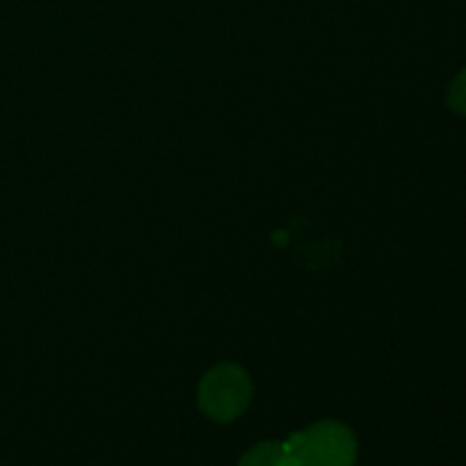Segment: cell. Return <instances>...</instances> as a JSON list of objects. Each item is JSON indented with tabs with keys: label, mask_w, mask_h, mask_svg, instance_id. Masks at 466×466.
Returning <instances> with one entry per match:
<instances>
[{
	"label": "cell",
	"mask_w": 466,
	"mask_h": 466,
	"mask_svg": "<svg viewBox=\"0 0 466 466\" xmlns=\"http://www.w3.org/2000/svg\"><path fill=\"white\" fill-rule=\"evenodd\" d=\"M285 446L300 466H355L358 460L355 435L337 421L314 423L308 431L294 432Z\"/></svg>",
	"instance_id": "cell-1"
},
{
	"label": "cell",
	"mask_w": 466,
	"mask_h": 466,
	"mask_svg": "<svg viewBox=\"0 0 466 466\" xmlns=\"http://www.w3.org/2000/svg\"><path fill=\"white\" fill-rule=\"evenodd\" d=\"M253 399V385L244 369L218 364L203 378L198 387V405L209 419L230 423L246 412Z\"/></svg>",
	"instance_id": "cell-2"
},
{
	"label": "cell",
	"mask_w": 466,
	"mask_h": 466,
	"mask_svg": "<svg viewBox=\"0 0 466 466\" xmlns=\"http://www.w3.org/2000/svg\"><path fill=\"white\" fill-rule=\"evenodd\" d=\"M449 107L453 112L464 114L466 116V68L451 82L449 86Z\"/></svg>",
	"instance_id": "cell-4"
},
{
	"label": "cell",
	"mask_w": 466,
	"mask_h": 466,
	"mask_svg": "<svg viewBox=\"0 0 466 466\" xmlns=\"http://www.w3.org/2000/svg\"><path fill=\"white\" fill-rule=\"evenodd\" d=\"M282 455H285L282 441H262L241 455L239 466H280Z\"/></svg>",
	"instance_id": "cell-3"
}]
</instances>
